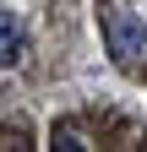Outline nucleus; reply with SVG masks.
I'll return each instance as SVG.
<instances>
[{"label": "nucleus", "instance_id": "obj_1", "mask_svg": "<svg viewBox=\"0 0 147 152\" xmlns=\"http://www.w3.org/2000/svg\"><path fill=\"white\" fill-rule=\"evenodd\" d=\"M104 44L115 60H136V54L147 49V22L136 11H109V22H104Z\"/></svg>", "mask_w": 147, "mask_h": 152}, {"label": "nucleus", "instance_id": "obj_2", "mask_svg": "<svg viewBox=\"0 0 147 152\" xmlns=\"http://www.w3.org/2000/svg\"><path fill=\"white\" fill-rule=\"evenodd\" d=\"M22 44H27V38H22V22H16L11 11H0V71L22 60Z\"/></svg>", "mask_w": 147, "mask_h": 152}]
</instances>
